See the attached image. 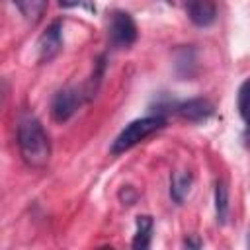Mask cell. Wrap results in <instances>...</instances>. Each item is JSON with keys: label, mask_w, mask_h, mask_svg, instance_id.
I'll return each instance as SVG.
<instances>
[{"label": "cell", "mask_w": 250, "mask_h": 250, "mask_svg": "<svg viewBox=\"0 0 250 250\" xmlns=\"http://www.w3.org/2000/svg\"><path fill=\"white\" fill-rule=\"evenodd\" d=\"M62 49V21L55 20L39 37L37 41V55H39V62H49L51 59H55L59 55V51Z\"/></svg>", "instance_id": "cell-6"}, {"label": "cell", "mask_w": 250, "mask_h": 250, "mask_svg": "<svg viewBox=\"0 0 250 250\" xmlns=\"http://www.w3.org/2000/svg\"><path fill=\"white\" fill-rule=\"evenodd\" d=\"M248 246H250V230H248Z\"/></svg>", "instance_id": "cell-15"}, {"label": "cell", "mask_w": 250, "mask_h": 250, "mask_svg": "<svg viewBox=\"0 0 250 250\" xmlns=\"http://www.w3.org/2000/svg\"><path fill=\"white\" fill-rule=\"evenodd\" d=\"M191 184H193L191 172H186V170L172 172V176H170V195H172V199L176 203H184V199L188 197V193L191 189Z\"/></svg>", "instance_id": "cell-9"}, {"label": "cell", "mask_w": 250, "mask_h": 250, "mask_svg": "<svg viewBox=\"0 0 250 250\" xmlns=\"http://www.w3.org/2000/svg\"><path fill=\"white\" fill-rule=\"evenodd\" d=\"M18 148L21 154V160L33 168L43 170L49 164L51 158V141L47 131L43 129L41 121L33 115H21L18 121Z\"/></svg>", "instance_id": "cell-1"}, {"label": "cell", "mask_w": 250, "mask_h": 250, "mask_svg": "<svg viewBox=\"0 0 250 250\" xmlns=\"http://www.w3.org/2000/svg\"><path fill=\"white\" fill-rule=\"evenodd\" d=\"M61 8H84L88 12H96L94 0H59Z\"/></svg>", "instance_id": "cell-13"}, {"label": "cell", "mask_w": 250, "mask_h": 250, "mask_svg": "<svg viewBox=\"0 0 250 250\" xmlns=\"http://www.w3.org/2000/svg\"><path fill=\"white\" fill-rule=\"evenodd\" d=\"M229 213H230L229 188H227L225 180H217V184H215V215H217V223L225 225L229 221Z\"/></svg>", "instance_id": "cell-11"}, {"label": "cell", "mask_w": 250, "mask_h": 250, "mask_svg": "<svg viewBox=\"0 0 250 250\" xmlns=\"http://www.w3.org/2000/svg\"><path fill=\"white\" fill-rule=\"evenodd\" d=\"M84 98H88V94H84L76 86H64V88H61L53 96V100H51V117L57 123L68 121L78 111V107L84 102Z\"/></svg>", "instance_id": "cell-4"}, {"label": "cell", "mask_w": 250, "mask_h": 250, "mask_svg": "<svg viewBox=\"0 0 250 250\" xmlns=\"http://www.w3.org/2000/svg\"><path fill=\"white\" fill-rule=\"evenodd\" d=\"M139 37L137 23L129 12L115 10L109 16V25H107V41L113 49H127L131 47Z\"/></svg>", "instance_id": "cell-3"}, {"label": "cell", "mask_w": 250, "mask_h": 250, "mask_svg": "<svg viewBox=\"0 0 250 250\" xmlns=\"http://www.w3.org/2000/svg\"><path fill=\"white\" fill-rule=\"evenodd\" d=\"M184 8L189 21L197 27H207L217 20L215 0H184Z\"/></svg>", "instance_id": "cell-7"}, {"label": "cell", "mask_w": 250, "mask_h": 250, "mask_svg": "<svg viewBox=\"0 0 250 250\" xmlns=\"http://www.w3.org/2000/svg\"><path fill=\"white\" fill-rule=\"evenodd\" d=\"M172 109H174V113H178L182 119H186L189 123H203L215 113V107L207 98L184 100V102L174 104Z\"/></svg>", "instance_id": "cell-5"}, {"label": "cell", "mask_w": 250, "mask_h": 250, "mask_svg": "<svg viewBox=\"0 0 250 250\" xmlns=\"http://www.w3.org/2000/svg\"><path fill=\"white\" fill-rule=\"evenodd\" d=\"M184 246H188V248H201V242L199 240H193V238H186L184 240Z\"/></svg>", "instance_id": "cell-14"}, {"label": "cell", "mask_w": 250, "mask_h": 250, "mask_svg": "<svg viewBox=\"0 0 250 250\" xmlns=\"http://www.w3.org/2000/svg\"><path fill=\"white\" fill-rule=\"evenodd\" d=\"M236 107L244 121V143L250 146V78H246L236 92Z\"/></svg>", "instance_id": "cell-8"}, {"label": "cell", "mask_w": 250, "mask_h": 250, "mask_svg": "<svg viewBox=\"0 0 250 250\" xmlns=\"http://www.w3.org/2000/svg\"><path fill=\"white\" fill-rule=\"evenodd\" d=\"M164 127H166V117L162 113L139 117V119L131 121L129 125H125V129L115 137V141L109 146V152L111 154H121V152L133 148L135 145H139L141 141H145L146 137H150L152 133H156Z\"/></svg>", "instance_id": "cell-2"}, {"label": "cell", "mask_w": 250, "mask_h": 250, "mask_svg": "<svg viewBox=\"0 0 250 250\" xmlns=\"http://www.w3.org/2000/svg\"><path fill=\"white\" fill-rule=\"evenodd\" d=\"M152 229H154L152 217L139 215L137 217V230H135V236H133V248L146 250L152 242Z\"/></svg>", "instance_id": "cell-10"}, {"label": "cell", "mask_w": 250, "mask_h": 250, "mask_svg": "<svg viewBox=\"0 0 250 250\" xmlns=\"http://www.w3.org/2000/svg\"><path fill=\"white\" fill-rule=\"evenodd\" d=\"M12 2L18 8V12L31 23L39 21L47 8V0H12Z\"/></svg>", "instance_id": "cell-12"}]
</instances>
